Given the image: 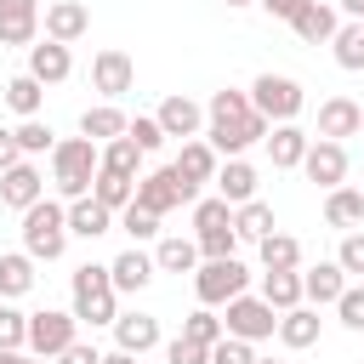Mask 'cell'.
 I'll use <instances>...</instances> for the list:
<instances>
[{
  "label": "cell",
  "mask_w": 364,
  "mask_h": 364,
  "mask_svg": "<svg viewBox=\"0 0 364 364\" xmlns=\"http://www.w3.org/2000/svg\"><path fill=\"white\" fill-rule=\"evenodd\" d=\"M97 171H102V148L91 136H57V148H51V182H57L63 199H85L91 182H97Z\"/></svg>",
  "instance_id": "obj_1"
},
{
  "label": "cell",
  "mask_w": 364,
  "mask_h": 364,
  "mask_svg": "<svg viewBox=\"0 0 364 364\" xmlns=\"http://www.w3.org/2000/svg\"><path fill=\"white\" fill-rule=\"evenodd\" d=\"M80 324H91V330H114V318H119V290H114V273L102 267V262H85V267H74V307H68Z\"/></svg>",
  "instance_id": "obj_2"
},
{
  "label": "cell",
  "mask_w": 364,
  "mask_h": 364,
  "mask_svg": "<svg viewBox=\"0 0 364 364\" xmlns=\"http://www.w3.org/2000/svg\"><path fill=\"white\" fill-rule=\"evenodd\" d=\"M68 205H57V199H40V205H28L23 210V250L34 256V262H57L63 250H68Z\"/></svg>",
  "instance_id": "obj_3"
},
{
  "label": "cell",
  "mask_w": 364,
  "mask_h": 364,
  "mask_svg": "<svg viewBox=\"0 0 364 364\" xmlns=\"http://www.w3.org/2000/svg\"><path fill=\"white\" fill-rule=\"evenodd\" d=\"M250 108H256L267 125H290V119L307 108V97H301V85H296L290 74H256V80H250Z\"/></svg>",
  "instance_id": "obj_4"
},
{
  "label": "cell",
  "mask_w": 364,
  "mask_h": 364,
  "mask_svg": "<svg viewBox=\"0 0 364 364\" xmlns=\"http://www.w3.org/2000/svg\"><path fill=\"white\" fill-rule=\"evenodd\" d=\"M245 290H250V267H245L239 256L199 262V273H193V296H199V307H228V301L245 296Z\"/></svg>",
  "instance_id": "obj_5"
},
{
  "label": "cell",
  "mask_w": 364,
  "mask_h": 364,
  "mask_svg": "<svg viewBox=\"0 0 364 364\" xmlns=\"http://www.w3.org/2000/svg\"><path fill=\"white\" fill-rule=\"evenodd\" d=\"M267 119L262 114H245V119H205V142L222 154V159H245V148L267 142Z\"/></svg>",
  "instance_id": "obj_6"
},
{
  "label": "cell",
  "mask_w": 364,
  "mask_h": 364,
  "mask_svg": "<svg viewBox=\"0 0 364 364\" xmlns=\"http://www.w3.org/2000/svg\"><path fill=\"white\" fill-rule=\"evenodd\" d=\"M222 324H228V336H239V341H273V336H279V313H273L262 296H250V290L228 301Z\"/></svg>",
  "instance_id": "obj_7"
},
{
  "label": "cell",
  "mask_w": 364,
  "mask_h": 364,
  "mask_svg": "<svg viewBox=\"0 0 364 364\" xmlns=\"http://www.w3.org/2000/svg\"><path fill=\"white\" fill-rule=\"evenodd\" d=\"M74 341H80V318H74V313H57V307L28 313V353H34V358H57V353H68Z\"/></svg>",
  "instance_id": "obj_8"
},
{
  "label": "cell",
  "mask_w": 364,
  "mask_h": 364,
  "mask_svg": "<svg viewBox=\"0 0 364 364\" xmlns=\"http://www.w3.org/2000/svg\"><path fill=\"white\" fill-rule=\"evenodd\" d=\"M131 85H136V63H131L125 51L108 46V51L91 57V91H102V102H119Z\"/></svg>",
  "instance_id": "obj_9"
},
{
  "label": "cell",
  "mask_w": 364,
  "mask_h": 364,
  "mask_svg": "<svg viewBox=\"0 0 364 364\" xmlns=\"http://www.w3.org/2000/svg\"><path fill=\"white\" fill-rule=\"evenodd\" d=\"M301 171H307V182H318L324 193H330V188H347V142H324V136H313Z\"/></svg>",
  "instance_id": "obj_10"
},
{
  "label": "cell",
  "mask_w": 364,
  "mask_h": 364,
  "mask_svg": "<svg viewBox=\"0 0 364 364\" xmlns=\"http://www.w3.org/2000/svg\"><path fill=\"white\" fill-rule=\"evenodd\" d=\"M40 28H46V40L74 46V40H85L91 11H85V0H51V6H46V17H40Z\"/></svg>",
  "instance_id": "obj_11"
},
{
  "label": "cell",
  "mask_w": 364,
  "mask_h": 364,
  "mask_svg": "<svg viewBox=\"0 0 364 364\" xmlns=\"http://www.w3.org/2000/svg\"><path fill=\"white\" fill-rule=\"evenodd\" d=\"M171 171H176V176H182V182L199 193L205 182H216V171H222V154H216L205 136H193V142H182V154L171 159Z\"/></svg>",
  "instance_id": "obj_12"
},
{
  "label": "cell",
  "mask_w": 364,
  "mask_h": 364,
  "mask_svg": "<svg viewBox=\"0 0 364 364\" xmlns=\"http://www.w3.org/2000/svg\"><path fill=\"white\" fill-rule=\"evenodd\" d=\"M136 205L154 210V216H171V210L182 205V182H176V171H171V165L142 171V176H136Z\"/></svg>",
  "instance_id": "obj_13"
},
{
  "label": "cell",
  "mask_w": 364,
  "mask_h": 364,
  "mask_svg": "<svg viewBox=\"0 0 364 364\" xmlns=\"http://www.w3.org/2000/svg\"><path fill=\"white\" fill-rule=\"evenodd\" d=\"M40 17V0H0V46H34Z\"/></svg>",
  "instance_id": "obj_14"
},
{
  "label": "cell",
  "mask_w": 364,
  "mask_h": 364,
  "mask_svg": "<svg viewBox=\"0 0 364 364\" xmlns=\"http://www.w3.org/2000/svg\"><path fill=\"white\" fill-rule=\"evenodd\" d=\"M154 119H159V131H165V136L193 142V136H199V125H205V108H199L193 97H182V91H176V97H165V102L154 108Z\"/></svg>",
  "instance_id": "obj_15"
},
{
  "label": "cell",
  "mask_w": 364,
  "mask_h": 364,
  "mask_svg": "<svg viewBox=\"0 0 364 364\" xmlns=\"http://www.w3.org/2000/svg\"><path fill=\"white\" fill-rule=\"evenodd\" d=\"M40 199H46V176H40L34 159H23V165H11V171L0 176V205L28 210V205H40Z\"/></svg>",
  "instance_id": "obj_16"
},
{
  "label": "cell",
  "mask_w": 364,
  "mask_h": 364,
  "mask_svg": "<svg viewBox=\"0 0 364 364\" xmlns=\"http://www.w3.org/2000/svg\"><path fill=\"white\" fill-rule=\"evenodd\" d=\"M114 347L131 353V358L154 353V347H159V318L142 313V307H136V313H119V318H114Z\"/></svg>",
  "instance_id": "obj_17"
},
{
  "label": "cell",
  "mask_w": 364,
  "mask_h": 364,
  "mask_svg": "<svg viewBox=\"0 0 364 364\" xmlns=\"http://www.w3.org/2000/svg\"><path fill=\"white\" fill-rule=\"evenodd\" d=\"M364 131V108L353 97H324L318 102V136L324 142H341V136H358Z\"/></svg>",
  "instance_id": "obj_18"
},
{
  "label": "cell",
  "mask_w": 364,
  "mask_h": 364,
  "mask_svg": "<svg viewBox=\"0 0 364 364\" xmlns=\"http://www.w3.org/2000/svg\"><path fill=\"white\" fill-rule=\"evenodd\" d=\"M28 74H34L40 85H63V80L74 74V51L57 46V40H34V46H28Z\"/></svg>",
  "instance_id": "obj_19"
},
{
  "label": "cell",
  "mask_w": 364,
  "mask_h": 364,
  "mask_svg": "<svg viewBox=\"0 0 364 364\" xmlns=\"http://www.w3.org/2000/svg\"><path fill=\"white\" fill-rule=\"evenodd\" d=\"M307 148H313V136L290 119V125H273L267 131V159H273V171H301V159H307Z\"/></svg>",
  "instance_id": "obj_20"
},
{
  "label": "cell",
  "mask_w": 364,
  "mask_h": 364,
  "mask_svg": "<svg viewBox=\"0 0 364 364\" xmlns=\"http://www.w3.org/2000/svg\"><path fill=\"white\" fill-rule=\"evenodd\" d=\"M108 273H114V290H119V296H136V290H148V284H154V273H159V267H154V256H148V250H136V245H131V250H119V256L108 262Z\"/></svg>",
  "instance_id": "obj_21"
},
{
  "label": "cell",
  "mask_w": 364,
  "mask_h": 364,
  "mask_svg": "<svg viewBox=\"0 0 364 364\" xmlns=\"http://www.w3.org/2000/svg\"><path fill=\"white\" fill-rule=\"evenodd\" d=\"M301 290H307V307H336L341 290H347L341 262H313V267H301Z\"/></svg>",
  "instance_id": "obj_22"
},
{
  "label": "cell",
  "mask_w": 364,
  "mask_h": 364,
  "mask_svg": "<svg viewBox=\"0 0 364 364\" xmlns=\"http://www.w3.org/2000/svg\"><path fill=\"white\" fill-rule=\"evenodd\" d=\"M290 28H296V40H307V46H330L336 28H341V11L324 6V0H307V11H301Z\"/></svg>",
  "instance_id": "obj_23"
},
{
  "label": "cell",
  "mask_w": 364,
  "mask_h": 364,
  "mask_svg": "<svg viewBox=\"0 0 364 364\" xmlns=\"http://www.w3.org/2000/svg\"><path fill=\"white\" fill-rule=\"evenodd\" d=\"M0 97H6V108H11L17 119H40V108H46V85H40L28 68H23V74H11Z\"/></svg>",
  "instance_id": "obj_24"
},
{
  "label": "cell",
  "mask_w": 364,
  "mask_h": 364,
  "mask_svg": "<svg viewBox=\"0 0 364 364\" xmlns=\"http://www.w3.org/2000/svg\"><path fill=\"white\" fill-rule=\"evenodd\" d=\"M216 193H222L233 210L250 205V199H256V165H250V159H228V165L216 171Z\"/></svg>",
  "instance_id": "obj_25"
},
{
  "label": "cell",
  "mask_w": 364,
  "mask_h": 364,
  "mask_svg": "<svg viewBox=\"0 0 364 364\" xmlns=\"http://www.w3.org/2000/svg\"><path fill=\"white\" fill-rule=\"evenodd\" d=\"M108 228H114V210L108 205H97L91 193L85 199H68V233L74 239H102Z\"/></svg>",
  "instance_id": "obj_26"
},
{
  "label": "cell",
  "mask_w": 364,
  "mask_h": 364,
  "mask_svg": "<svg viewBox=\"0 0 364 364\" xmlns=\"http://www.w3.org/2000/svg\"><path fill=\"white\" fill-rule=\"evenodd\" d=\"M318 324H324V318H318V307H307V301H301V307L279 313V341H284L290 353H301V347H313V341H318Z\"/></svg>",
  "instance_id": "obj_27"
},
{
  "label": "cell",
  "mask_w": 364,
  "mask_h": 364,
  "mask_svg": "<svg viewBox=\"0 0 364 364\" xmlns=\"http://www.w3.org/2000/svg\"><path fill=\"white\" fill-rule=\"evenodd\" d=\"M324 222H330L336 233H358V222H364V193H358V188H330V193H324Z\"/></svg>",
  "instance_id": "obj_28"
},
{
  "label": "cell",
  "mask_w": 364,
  "mask_h": 364,
  "mask_svg": "<svg viewBox=\"0 0 364 364\" xmlns=\"http://www.w3.org/2000/svg\"><path fill=\"white\" fill-rule=\"evenodd\" d=\"M125 125H131V119H125L114 102H91V108L80 114V136H91L97 148H102V142H114V136H125Z\"/></svg>",
  "instance_id": "obj_29"
},
{
  "label": "cell",
  "mask_w": 364,
  "mask_h": 364,
  "mask_svg": "<svg viewBox=\"0 0 364 364\" xmlns=\"http://www.w3.org/2000/svg\"><path fill=\"white\" fill-rule=\"evenodd\" d=\"M154 267H159V273H199V245L182 239V233H165V239L154 245Z\"/></svg>",
  "instance_id": "obj_30"
},
{
  "label": "cell",
  "mask_w": 364,
  "mask_h": 364,
  "mask_svg": "<svg viewBox=\"0 0 364 364\" xmlns=\"http://www.w3.org/2000/svg\"><path fill=\"white\" fill-rule=\"evenodd\" d=\"M34 290V256L28 250H6L0 256V301H17Z\"/></svg>",
  "instance_id": "obj_31"
},
{
  "label": "cell",
  "mask_w": 364,
  "mask_h": 364,
  "mask_svg": "<svg viewBox=\"0 0 364 364\" xmlns=\"http://www.w3.org/2000/svg\"><path fill=\"white\" fill-rule=\"evenodd\" d=\"M256 250H262V273H301V239H290V233H267Z\"/></svg>",
  "instance_id": "obj_32"
},
{
  "label": "cell",
  "mask_w": 364,
  "mask_h": 364,
  "mask_svg": "<svg viewBox=\"0 0 364 364\" xmlns=\"http://www.w3.org/2000/svg\"><path fill=\"white\" fill-rule=\"evenodd\" d=\"M262 301H267L273 313H290V307H301V301H307V290H301V273H262Z\"/></svg>",
  "instance_id": "obj_33"
},
{
  "label": "cell",
  "mask_w": 364,
  "mask_h": 364,
  "mask_svg": "<svg viewBox=\"0 0 364 364\" xmlns=\"http://www.w3.org/2000/svg\"><path fill=\"white\" fill-rule=\"evenodd\" d=\"M233 233H239V239H256V245H262L267 233H279V222H273V205H267V199H250V205H239V210H233Z\"/></svg>",
  "instance_id": "obj_34"
},
{
  "label": "cell",
  "mask_w": 364,
  "mask_h": 364,
  "mask_svg": "<svg viewBox=\"0 0 364 364\" xmlns=\"http://www.w3.org/2000/svg\"><path fill=\"white\" fill-rule=\"evenodd\" d=\"M142 159H148V154H142L131 136L102 142V171H114V176H131V182H136V176H142Z\"/></svg>",
  "instance_id": "obj_35"
},
{
  "label": "cell",
  "mask_w": 364,
  "mask_h": 364,
  "mask_svg": "<svg viewBox=\"0 0 364 364\" xmlns=\"http://www.w3.org/2000/svg\"><path fill=\"white\" fill-rule=\"evenodd\" d=\"M91 199H97V205H108V210L119 216V210L136 199V182H131V176H114V171H97V182H91Z\"/></svg>",
  "instance_id": "obj_36"
},
{
  "label": "cell",
  "mask_w": 364,
  "mask_h": 364,
  "mask_svg": "<svg viewBox=\"0 0 364 364\" xmlns=\"http://www.w3.org/2000/svg\"><path fill=\"white\" fill-rule=\"evenodd\" d=\"M330 51H336V63L347 74H364V23H341L336 40H330Z\"/></svg>",
  "instance_id": "obj_37"
},
{
  "label": "cell",
  "mask_w": 364,
  "mask_h": 364,
  "mask_svg": "<svg viewBox=\"0 0 364 364\" xmlns=\"http://www.w3.org/2000/svg\"><path fill=\"white\" fill-rule=\"evenodd\" d=\"M182 336H188V341H199V347H216V341L228 336V324L216 318V307H193V313L182 318Z\"/></svg>",
  "instance_id": "obj_38"
},
{
  "label": "cell",
  "mask_w": 364,
  "mask_h": 364,
  "mask_svg": "<svg viewBox=\"0 0 364 364\" xmlns=\"http://www.w3.org/2000/svg\"><path fill=\"white\" fill-rule=\"evenodd\" d=\"M245 114H256L250 108V91H233V85L210 91V102H205V119H245Z\"/></svg>",
  "instance_id": "obj_39"
},
{
  "label": "cell",
  "mask_w": 364,
  "mask_h": 364,
  "mask_svg": "<svg viewBox=\"0 0 364 364\" xmlns=\"http://www.w3.org/2000/svg\"><path fill=\"white\" fill-rule=\"evenodd\" d=\"M0 353H28V313L0 301Z\"/></svg>",
  "instance_id": "obj_40"
},
{
  "label": "cell",
  "mask_w": 364,
  "mask_h": 364,
  "mask_svg": "<svg viewBox=\"0 0 364 364\" xmlns=\"http://www.w3.org/2000/svg\"><path fill=\"white\" fill-rule=\"evenodd\" d=\"M193 245H199L205 262H222V256L239 250V233H233V222H228V228H205V233H193Z\"/></svg>",
  "instance_id": "obj_41"
},
{
  "label": "cell",
  "mask_w": 364,
  "mask_h": 364,
  "mask_svg": "<svg viewBox=\"0 0 364 364\" xmlns=\"http://www.w3.org/2000/svg\"><path fill=\"white\" fill-rule=\"evenodd\" d=\"M17 148H23V159H34V154H51L57 136H51L46 119H23V125H17Z\"/></svg>",
  "instance_id": "obj_42"
},
{
  "label": "cell",
  "mask_w": 364,
  "mask_h": 364,
  "mask_svg": "<svg viewBox=\"0 0 364 364\" xmlns=\"http://www.w3.org/2000/svg\"><path fill=\"white\" fill-rule=\"evenodd\" d=\"M119 228H125V233H131L136 245H148V239H159V216H154V210H142L136 199H131V205L119 210Z\"/></svg>",
  "instance_id": "obj_43"
},
{
  "label": "cell",
  "mask_w": 364,
  "mask_h": 364,
  "mask_svg": "<svg viewBox=\"0 0 364 364\" xmlns=\"http://www.w3.org/2000/svg\"><path fill=\"white\" fill-rule=\"evenodd\" d=\"M125 136H131L142 154H159V148H165V131H159V119H154V114H136V119L125 125Z\"/></svg>",
  "instance_id": "obj_44"
},
{
  "label": "cell",
  "mask_w": 364,
  "mask_h": 364,
  "mask_svg": "<svg viewBox=\"0 0 364 364\" xmlns=\"http://www.w3.org/2000/svg\"><path fill=\"white\" fill-rule=\"evenodd\" d=\"M233 222V205L216 193V199H199L193 205V233H205V228H228Z\"/></svg>",
  "instance_id": "obj_45"
},
{
  "label": "cell",
  "mask_w": 364,
  "mask_h": 364,
  "mask_svg": "<svg viewBox=\"0 0 364 364\" xmlns=\"http://www.w3.org/2000/svg\"><path fill=\"white\" fill-rule=\"evenodd\" d=\"M336 262H341V273H347V279H364V228H358V233H341Z\"/></svg>",
  "instance_id": "obj_46"
},
{
  "label": "cell",
  "mask_w": 364,
  "mask_h": 364,
  "mask_svg": "<svg viewBox=\"0 0 364 364\" xmlns=\"http://www.w3.org/2000/svg\"><path fill=\"white\" fill-rule=\"evenodd\" d=\"M210 364H256V341H239V336H222L210 347Z\"/></svg>",
  "instance_id": "obj_47"
},
{
  "label": "cell",
  "mask_w": 364,
  "mask_h": 364,
  "mask_svg": "<svg viewBox=\"0 0 364 364\" xmlns=\"http://www.w3.org/2000/svg\"><path fill=\"white\" fill-rule=\"evenodd\" d=\"M336 318H341L347 330H358V336H364V284H347V290H341V301H336Z\"/></svg>",
  "instance_id": "obj_48"
},
{
  "label": "cell",
  "mask_w": 364,
  "mask_h": 364,
  "mask_svg": "<svg viewBox=\"0 0 364 364\" xmlns=\"http://www.w3.org/2000/svg\"><path fill=\"white\" fill-rule=\"evenodd\" d=\"M165 364H210V347H199V341L176 336V341H165Z\"/></svg>",
  "instance_id": "obj_49"
},
{
  "label": "cell",
  "mask_w": 364,
  "mask_h": 364,
  "mask_svg": "<svg viewBox=\"0 0 364 364\" xmlns=\"http://www.w3.org/2000/svg\"><path fill=\"white\" fill-rule=\"evenodd\" d=\"M267 17H279V23H296L301 11H307V0H256Z\"/></svg>",
  "instance_id": "obj_50"
},
{
  "label": "cell",
  "mask_w": 364,
  "mask_h": 364,
  "mask_svg": "<svg viewBox=\"0 0 364 364\" xmlns=\"http://www.w3.org/2000/svg\"><path fill=\"white\" fill-rule=\"evenodd\" d=\"M11 165H23V148H17V131H6V125H0V176H6Z\"/></svg>",
  "instance_id": "obj_51"
},
{
  "label": "cell",
  "mask_w": 364,
  "mask_h": 364,
  "mask_svg": "<svg viewBox=\"0 0 364 364\" xmlns=\"http://www.w3.org/2000/svg\"><path fill=\"white\" fill-rule=\"evenodd\" d=\"M57 364H102V353H97L91 341H74L68 353H57Z\"/></svg>",
  "instance_id": "obj_52"
},
{
  "label": "cell",
  "mask_w": 364,
  "mask_h": 364,
  "mask_svg": "<svg viewBox=\"0 0 364 364\" xmlns=\"http://www.w3.org/2000/svg\"><path fill=\"white\" fill-rule=\"evenodd\" d=\"M336 11H341L347 23H364V0H336Z\"/></svg>",
  "instance_id": "obj_53"
},
{
  "label": "cell",
  "mask_w": 364,
  "mask_h": 364,
  "mask_svg": "<svg viewBox=\"0 0 364 364\" xmlns=\"http://www.w3.org/2000/svg\"><path fill=\"white\" fill-rule=\"evenodd\" d=\"M102 364H136V358H131V353H119V347H114V353H102Z\"/></svg>",
  "instance_id": "obj_54"
},
{
  "label": "cell",
  "mask_w": 364,
  "mask_h": 364,
  "mask_svg": "<svg viewBox=\"0 0 364 364\" xmlns=\"http://www.w3.org/2000/svg\"><path fill=\"white\" fill-rule=\"evenodd\" d=\"M17 364H46V358H34V353H17Z\"/></svg>",
  "instance_id": "obj_55"
},
{
  "label": "cell",
  "mask_w": 364,
  "mask_h": 364,
  "mask_svg": "<svg viewBox=\"0 0 364 364\" xmlns=\"http://www.w3.org/2000/svg\"><path fill=\"white\" fill-rule=\"evenodd\" d=\"M222 6H228V11H239V6H256V0H222Z\"/></svg>",
  "instance_id": "obj_56"
},
{
  "label": "cell",
  "mask_w": 364,
  "mask_h": 364,
  "mask_svg": "<svg viewBox=\"0 0 364 364\" xmlns=\"http://www.w3.org/2000/svg\"><path fill=\"white\" fill-rule=\"evenodd\" d=\"M0 364H17V353H0Z\"/></svg>",
  "instance_id": "obj_57"
},
{
  "label": "cell",
  "mask_w": 364,
  "mask_h": 364,
  "mask_svg": "<svg viewBox=\"0 0 364 364\" xmlns=\"http://www.w3.org/2000/svg\"><path fill=\"white\" fill-rule=\"evenodd\" d=\"M256 364H284V358H256Z\"/></svg>",
  "instance_id": "obj_58"
},
{
  "label": "cell",
  "mask_w": 364,
  "mask_h": 364,
  "mask_svg": "<svg viewBox=\"0 0 364 364\" xmlns=\"http://www.w3.org/2000/svg\"><path fill=\"white\" fill-rule=\"evenodd\" d=\"M358 193H364V182H358Z\"/></svg>",
  "instance_id": "obj_59"
}]
</instances>
